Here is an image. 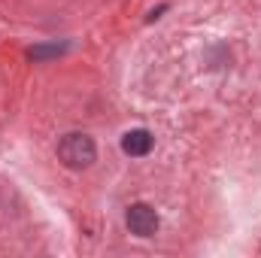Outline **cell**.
<instances>
[{"instance_id": "obj_1", "label": "cell", "mask_w": 261, "mask_h": 258, "mask_svg": "<svg viewBox=\"0 0 261 258\" xmlns=\"http://www.w3.org/2000/svg\"><path fill=\"white\" fill-rule=\"evenodd\" d=\"M58 158L64 161L67 167H73V170L91 167L94 158H97L94 140L88 134H67V137H61V143H58Z\"/></svg>"}, {"instance_id": "obj_2", "label": "cell", "mask_w": 261, "mask_h": 258, "mask_svg": "<svg viewBox=\"0 0 261 258\" xmlns=\"http://www.w3.org/2000/svg\"><path fill=\"white\" fill-rule=\"evenodd\" d=\"M125 222H128L130 234H137V237H152L158 231V213L149 203H130L125 213Z\"/></svg>"}, {"instance_id": "obj_3", "label": "cell", "mask_w": 261, "mask_h": 258, "mask_svg": "<svg viewBox=\"0 0 261 258\" xmlns=\"http://www.w3.org/2000/svg\"><path fill=\"white\" fill-rule=\"evenodd\" d=\"M152 146H155V137H152L146 128H134V131H128V134L122 137V149H125V155H134V158L149 155Z\"/></svg>"}]
</instances>
